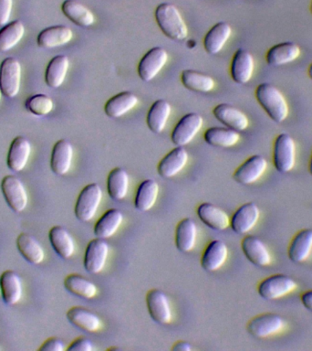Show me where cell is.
<instances>
[{
  "mask_svg": "<svg viewBox=\"0 0 312 351\" xmlns=\"http://www.w3.org/2000/svg\"><path fill=\"white\" fill-rule=\"evenodd\" d=\"M1 191L5 202L16 213H22L29 203V196L24 184L18 177L8 175L1 181Z\"/></svg>",
  "mask_w": 312,
  "mask_h": 351,
  "instance_id": "8",
  "label": "cell"
},
{
  "mask_svg": "<svg viewBox=\"0 0 312 351\" xmlns=\"http://www.w3.org/2000/svg\"><path fill=\"white\" fill-rule=\"evenodd\" d=\"M12 10L13 0H0V27L8 23Z\"/></svg>",
  "mask_w": 312,
  "mask_h": 351,
  "instance_id": "44",
  "label": "cell"
},
{
  "mask_svg": "<svg viewBox=\"0 0 312 351\" xmlns=\"http://www.w3.org/2000/svg\"><path fill=\"white\" fill-rule=\"evenodd\" d=\"M68 351H92V342L86 337H79L74 339L67 348Z\"/></svg>",
  "mask_w": 312,
  "mask_h": 351,
  "instance_id": "45",
  "label": "cell"
},
{
  "mask_svg": "<svg viewBox=\"0 0 312 351\" xmlns=\"http://www.w3.org/2000/svg\"><path fill=\"white\" fill-rule=\"evenodd\" d=\"M312 252V229L300 230L294 235L287 248V256L294 263L306 262Z\"/></svg>",
  "mask_w": 312,
  "mask_h": 351,
  "instance_id": "22",
  "label": "cell"
},
{
  "mask_svg": "<svg viewBox=\"0 0 312 351\" xmlns=\"http://www.w3.org/2000/svg\"><path fill=\"white\" fill-rule=\"evenodd\" d=\"M308 75L309 78L312 80V63L311 65H309V67L308 69Z\"/></svg>",
  "mask_w": 312,
  "mask_h": 351,
  "instance_id": "50",
  "label": "cell"
},
{
  "mask_svg": "<svg viewBox=\"0 0 312 351\" xmlns=\"http://www.w3.org/2000/svg\"><path fill=\"white\" fill-rule=\"evenodd\" d=\"M188 161L187 150L183 147H177L167 153L159 162L157 172L160 177L171 178L183 169Z\"/></svg>",
  "mask_w": 312,
  "mask_h": 351,
  "instance_id": "18",
  "label": "cell"
},
{
  "mask_svg": "<svg viewBox=\"0 0 312 351\" xmlns=\"http://www.w3.org/2000/svg\"><path fill=\"white\" fill-rule=\"evenodd\" d=\"M73 32L65 25L46 27L38 35L37 43L40 48L52 49L66 45L73 40Z\"/></svg>",
  "mask_w": 312,
  "mask_h": 351,
  "instance_id": "23",
  "label": "cell"
},
{
  "mask_svg": "<svg viewBox=\"0 0 312 351\" xmlns=\"http://www.w3.org/2000/svg\"><path fill=\"white\" fill-rule=\"evenodd\" d=\"M146 306L150 317L155 322L167 325L172 321V309L168 298L160 289H151L146 293Z\"/></svg>",
  "mask_w": 312,
  "mask_h": 351,
  "instance_id": "11",
  "label": "cell"
},
{
  "mask_svg": "<svg viewBox=\"0 0 312 351\" xmlns=\"http://www.w3.org/2000/svg\"><path fill=\"white\" fill-rule=\"evenodd\" d=\"M300 55V48L291 41L276 44L268 49L265 60L270 66H282L294 62Z\"/></svg>",
  "mask_w": 312,
  "mask_h": 351,
  "instance_id": "25",
  "label": "cell"
},
{
  "mask_svg": "<svg viewBox=\"0 0 312 351\" xmlns=\"http://www.w3.org/2000/svg\"><path fill=\"white\" fill-rule=\"evenodd\" d=\"M231 33V26L226 22L221 21L213 25L204 38L205 51L211 55L218 54L226 45Z\"/></svg>",
  "mask_w": 312,
  "mask_h": 351,
  "instance_id": "30",
  "label": "cell"
},
{
  "mask_svg": "<svg viewBox=\"0 0 312 351\" xmlns=\"http://www.w3.org/2000/svg\"><path fill=\"white\" fill-rule=\"evenodd\" d=\"M197 226L194 219H181L175 228L174 243L178 251L186 254L191 252L196 245Z\"/></svg>",
  "mask_w": 312,
  "mask_h": 351,
  "instance_id": "29",
  "label": "cell"
},
{
  "mask_svg": "<svg viewBox=\"0 0 312 351\" xmlns=\"http://www.w3.org/2000/svg\"><path fill=\"white\" fill-rule=\"evenodd\" d=\"M300 302L306 309L312 312V289L301 293Z\"/></svg>",
  "mask_w": 312,
  "mask_h": 351,
  "instance_id": "47",
  "label": "cell"
},
{
  "mask_svg": "<svg viewBox=\"0 0 312 351\" xmlns=\"http://www.w3.org/2000/svg\"><path fill=\"white\" fill-rule=\"evenodd\" d=\"M73 159V147L70 141L60 139L52 148L51 169L54 174L64 176L70 171Z\"/></svg>",
  "mask_w": 312,
  "mask_h": 351,
  "instance_id": "21",
  "label": "cell"
},
{
  "mask_svg": "<svg viewBox=\"0 0 312 351\" xmlns=\"http://www.w3.org/2000/svg\"><path fill=\"white\" fill-rule=\"evenodd\" d=\"M122 221V211L118 208H109L96 221L93 232L97 238L105 240V239L111 238L117 232Z\"/></svg>",
  "mask_w": 312,
  "mask_h": 351,
  "instance_id": "35",
  "label": "cell"
},
{
  "mask_svg": "<svg viewBox=\"0 0 312 351\" xmlns=\"http://www.w3.org/2000/svg\"><path fill=\"white\" fill-rule=\"evenodd\" d=\"M168 60V53L161 47L149 49L142 58L137 67V73L142 81L150 82L155 79Z\"/></svg>",
  "mask_w": 312,
  "mask_h": 351,
  "instance_id": "10",
  "label": "cell"
},
{
  "mask_svg": "<svg viewBox=\"0 0 312 351\" xmlns=\"http://www.w3.org/2000/svg\"><path fill=\"white\" fill-rule=\"evenodd\" d=\"M204 139L211 147L227 148L237 145L240 136L238 132L229 128L215 126L205 131Z\"/></svg>",
  "mask_w": 312,
  "mask_h": 351,
  "instance_id": "38",
  "label": "cell"
},
{
  "mask_svg": "<svg viewBox=\"0 0 312 351\" xmlns=\"http://www.w3.org/2000/svg\"><path fill=\"white\" fill-rule=\"evenodd\" d=\"M25 106L27 111L37 117H44L53 110L54 103L49 96L46 95H35L27 98Z\"/></svg>",
  "mask_w": 312,
  "mask_h": 351,
  "instance_id": "43",
  "label": "cell"
},
{
  "mask_svg": "<svg viewBox=\"0 0 312 351\" xmlns=\"http://www.w3.org/2000/svg\"><path fill=\"white\" fill-rule=\"evenodd\" d=\"M285 328V320L275 313H264L248 321L246 330L256 339H268L278 334Z\"/></svg>",
  "mask_w": 312,
  "mask_h": 351,
  "instance_id": "6",
  "label": "cell"
},
{
  "mask_svg": "<svg viewBox=\"0 0 312 351\" xmlns=\"http://www.w3.org/2000/svg\"><path fill=\"white\" fill-rule=\"evenodd\" d=\"M255 70L254 58L250 52L238 49L232 58L230 74L233 81L238 84H245L250 81Z\"/></svg>",
  "mask_w": 312,
  "mask_h": 351,
  "instance_id": "15",
  "label": "cell"
},
{
  "mask_svg": "<svg viewBox=\"0 0 312 351\" xmlns=\"http://www.w3.org/2000/svg\"><path fill=\"white\" fill-rule=\"evenodd\" d=\"M109 249L108 243L104 239L96 238L90 241L85 250V270L92 274H100L106 265Z\"/></svg>",
  "mask_w": 312,
  "mask_h": 351,
  "instance_id": "13",
  "label": "cell"
},
{
  "mask_svg": "<svg viewBox=\"0 0 312 351\" xmlns=\"http://www.w3.org/2000/svg\"><path fill=\"white\" fill-rule=\"evenodd\" d=\"M309 173H311V175L312 176V154H311V159H309Z\"/></svg>",
  "mask_w": 312,
  "mask_h": 351,
  "instance_id": "49",
  "label": "cell"
},
{
  "mask_svg": "<svg viewBox=\"0 0 312 351\" xmlns=\"http://www.w3.org/2000/svg\"><path fill=\"white\" fill-rule=\"evenodd\" d=\"M181 82L186 89L196 93L210 92L216 85L212 77L194 70H183L181 73Z\"/></svg>",
  "mask_w": 312,
  "mask_h": 351,
  "instance_id": "41",
  "label": "cell"
},
{
  "mask_svg": "<svg viewBox=\"0 0 312 351\" xmlns=\"http://www.w3.org/2000/svg\"><path fill=\"white\" fill-rule=\"evenodd\" d=\"M21 84V65L16 58H5L0 65V90L8 98L18 95Z\"/></svg>",
  "mask_w": 312,
  "mask_h": 351,
  "instance_id": "7",
  "label": "cell"
},
{
  "mask_svg": "<svg viewBox=\"0 0 312 351\" xmlns=\"http://www.w3.org/2000/svg\"><path fill=\"white\" fill-rule=\"evenodd\" d=\"M0 293L8 306L18 304L22 298V282L18 274L12 270L3 271L0 276Z\"/></svg>",
  "mask_w": 312,
  "mask_h": 351,
  "instance_id": "27",
  "label": "cell"
},
{
  "mask_svg": "<svg viewBox=\"0 0 312 351\" xmlns=\"http://www.w3.org/2000/svg\"><path fill=\"white\" fill-rule=\"evenodd\" d=\"M129 176L122 167H115L107 178V192L112 199L120 202L125 199L128 193Z\"/></svg>",
  "mask_w": 312,
  "mask_h": 351,
  "instance_id": "39",
  "label": "cell"
},
{
  "mask_svg": "<svg viewBox=\"0 0 312 351\" xmlns=\"http://www.w3.org/2000/svg\"><path fill=\"white\" fill-rule=\"evenodd\" d=\"M103 199V189L96 183H90L85 186L79 192L76 200L74 213L79 221H92Z\"/></svg>",
  "mask_w": 312,
  "mask_h": 351,
  "instance_id": "3",
  "label": "cell"
},
{
  "mask_svg": "<svg viewBox=\"0 0 312 351\" xmlns=\"http://www.w3.org/2000/svg\"><path fill=\"white\" fill-rule=\"evenodd\" d=\"M64 350V342L57 337H49L38 348V351H63Z\"/></svg>",
  "mask_w": 312,
  "mask_h": 351,
  "instance_id": "46",
  "label": "cell"
},
{
  "mask_svg": "<svg viewBox=\"0 0 312 351\" xmlns=\"http://www.w3.org/2000/svg\"><path fill=\"white\" fill-rule=\"evenodd\" d=\"M159 194V185L155 180L149 178L140 184L134 197V207L141 213H146L155 205Z\"/></svg>",
  "mask_w": 312,
  "mask_h": 351,
  "instance_id": "36",
  "label": "cell"
},
{
  "mask_svg": "<svg viewBox=\"0 0 312 351\" xmlns=\"http://www.w3.org/2000/svg\"><path fill=\"white\" fill-rule=\"evenodd\" d=\"M203 118L196 112H189L183 115L177 123L171 134V140L177 147H185L194 138L201 130Z\"/></svg>",
  "mask_w": 312,
  "mask_h": 351,
  "instance_id": "9",
  "label": "cell"
},
{
  "mask_svg": "<svg viewBox=\"0 0 312 351\" xmlns=\"http://www.w3.org/2000/svg\"><path fill=\"white\" fill-rule=\"evenodd\" d=\"M25 34V27L21 21L10 22L0 29V52H7L18 45Z\"/></svg>",
  "mask_w": 312,
  "mask_h": 351,
  "instance_id": "42",
  "label": "cell"
},
{
  "mask_svg": "<svg viewBox=\"0 0 312 351\" xmlns=\"http://www.w3.org/2000/svg\"><path fill=\"white\" fill-rule=\"evenodd\" d=\"M31 154V145L26 137L18 136L11 142L8 149L7 165L14 172H21L26 167Z\"/></svg>",
  "mask_w": 312,
  "mask_h": 351,
  "instance_id": "20",
  "label": "cell"
},
{
  "mask_svg": "<svg viewBox=\"0 0 312 351\" xmlns=\"http://www.w3.org/2000/svg\"><path fill=\"white\" fill-rule=\"evenodd\" d=\"M49 239L52 248L62 259H70L75 252V241L64 227H52L49 232Z\"/></svg>",
  "mask_w": 312,
  "mask_h": 351,
  "instance_id": "26",
  "label": "cell"
},
{
  "mask_svg": "<svg viewBox=\"0 0 312 351\" xmlns=\"http://www.w3.org/2000/svg\"><path fill=\"white\" fill-rule=\"evenodd\" d=\"M64 287L68 293L83 299H92L98 293L95 284L78 274H70L66 276Z\"/></svg>",
  "mask_w": 312,
  "mask_h": 351,
  "instance_id": "40",
  "label": "cell"
},
{
  "mask_svg": "<svg viewBox=\"0 0 312 351\" xmlns=\"http://www.w3.org/2000/svg\"><path fill=\"white\" fill-rule=\"evenodd\" d=\"M108 350H120V348H108Z\"/></svg>",
  "mask_w": 312,
  "mask_h": 351,
  "instance_id": "51",
  "label": "cell"
},
{
  "mask_svg": "<svg viewBox=\"0 0 312 351\" xmlns=\"http://www.w3.org/2000/svg\"><path fill=\"white\" fill-rule=\"evenodd\" d=\"M241 248L246 259L252 265L265 267L271 263V254L268 247L259 237L248 235L241 241Z\"/></svg>",
  "mask_w": 312,
  "mask_h": 351,
  "instance_id": "16",
  "label": "cell"
},
{
  "mask_svg": "<svg viewBox=\"0 0 312 351\" xmlns=\"http://www.w3.org/2000/svg\"><path fill=\"white\" fill-rule=\"evenodd\" d=\"M229 256L226 244L220 240H213L205 247L201 258V266L205 271H215L220 269Z\"/></svg>",
  "mask_w": 312,
  "mask_h": 351,
  "instance_id": "24",
  "label": "cell"
},
{
  "mask_svg": "<svg viewBox=\"0 0 312 351\" xmlns=\"http://www.w3.org/2000/svg\"><path fill=\"white\" fill-rule=\"evenodd\" d=\"M16 248L24 259L31 265H40L45 258L43 247L37 239L29 233L22 232L18 236Z\"/></svg>",
  "mask_w": 312,
  "mask_h": 351,
  "instance_id": "32",
  "label": "cell"
},
{
  "mask_svg": "<svg viewBox=\"0 0 312 351\" xmlns=\"http://www.w3.org/2000/svg\"><path fill=\"white\" fill-rule=\"evenodd\" d=\"M155 16L156 23L167 38L181 41L187 37V26L179 10L174 5L161 3L156 8Z\"/></svg>",
  "mask_w": 312,
  "mask_h": 351,
  "instance_id": "2",
  "label": "cell"
},
{
  "mask_svg": "<svg viewBox=\"0 0 312 351\" xmlns=\"http://www.w3.org/2000/svg\"><path fill=\"white\" fill-rule=\"evenodd\" d=\"M260 218L259 206L255 202L241 205L230 219V227L237 234H246L254 229Z\"/></svg>",
  "mask_w": 312,
  "mask_h": 351,
  "instance_id": "14",
  "label": "cell"
},
{
  "mask_svg": "<svg viewBox=\"0 0 312 351\" xmlns=\"http://www.w3.org/2000/svg\"><path fill=\"white\" fill-rule=\"evenodd\" d=\"M68 322L81 330L93 333L101 326L100 317L83 306H73L66 314Z\"/></svg>",
  "mask_w": 312,
  "mask_h": 351,
  "instance_id": "28",
  "label": "cell"
},
{
  "mask_svg": "<svg viewBox=\"0 0 312 351\" xmlns=\"http://www.w3.org/2000/svg\"><path fill=\"white\" fill-rule=\"evenodd\" d=\"M70 66V60L66 55H57L52 58L47 66L45 82L49 87L59 88L65 81Z\"/></svg>",
  "mask_w": 312,
  "mask_h": 351,
  "instance_id": "37",
  "label": "cell"
},
{
  "mask_svg": "<svg viewBox=\"0 0 312 351\" xmlns=\"http://www.w3.org/2000/svg\"><path fill=\"white\" fill-rule=\"evenodd\" d=\"M296 163V144L287 133L279 134L273 145V164L279 173L291 171Z\"/></svg>",
  "mask_w": 312,
  "mask_h": 351,
  "instance_id": "5",
  "label": "cell"
},
{
  "mask_svg": "<svg viewBox=\"0 0 312 351\" xmlns=\"http://www.w3.org/2000/svg\"><path fill=\"white\" fill-rule=\"evenodd\" d=\"M200 221L211 230L222 232L230 226V219L226 211L213 203L204 202L196 210Z\"/></svg>",
  "mask_w": 312,
  "mask_h": 351,
  "instance_id": "19",
  "label": "cell"
},
{
  "mask_svg": "<svg viewBox=\"0 0 312 351\" xmlns=\"http://www.w3.org/2000/svg\"><path fill=\"white\" fill-rule=\"evenodd\" d=\"M2 95H3V93L1 92V90H0V101H1Z\"/></svg>",
  "mask_w": 312,
  "mask_h": 351,
  "instance_id": "52",
  "label": "cell"
},
{
  "mask_svg": "<svg viewBox=\"0 0 312 351\" xmlns=\"http://www.w3.org/2000/svg\"><path fill=\"white\" fill-rule=\"evenodd\" d=\"M311 12L312 14V0H311Z\"/></svg>",
  "mask_w": 312,
  "mask_h": 351,
  "instance_id": "53",
  "label": "cell"
},
{
  "mask_svg": "<svg viewBox=\"0 0 312 351\" xmlns=\"http://www.w3.org/2000/svg\"><path fill=\"white\" fill-rule=\"evenodd\" d=\"M267 169V159L260 155H254L244 161L235 170L233 178L241 185H251L264 175Z\"/></svg>",
  "mask_w": 312,
  "mask_h": 351,
  "instance_id": "12",
  "label": "cell"
},
{
  "mask_svg": "<svg viewBox=\"0 0 312 351\" xmlns=\"http://www.w3.org/2000/svg\"><path fill=\"white\" fill-rule=\"evenodd\" d=\"M255 97L274 122L281 123L287 119L289 106L286 98L275 85L270 82H262L257 85Z\"/></svg>",
  "mask_w": 312,
  "mask_h": 351,
  "instance_id": "1",
  "label": "cell"
},
{
  "mask_svg": "<svg viewBox=\"0 0 312 351\" xmlns=\"http://www.w3.org/2000/svg\"><path fill=\"white\" fill-rule=\"evenodd\" d=\"M171 104L164 99L156 100L151 106L146 117L147 126L151 132L153 134H160L164 131L171 114Z\"/></svg>",
  "mask_w": 312,
  "mask_h": 351,
  "instance_id": "34",
  "label": "cell"
},
{
  "mask_svg": "<svg viewBox=\"0 0 312 351\" xmlns=\"http://www.w3.org/2000/svg\"><path fill=\"white\" fill-rule=\"evenodd\" d=\"M172 351H191L192 347L188 342L183 341V340H179V341L175 342L171 348Z\"/></svg>",
  "mask_w": 312,
  "mask_h": 351,
  "instance_id": "48",
  "label": "cell"
},
{
  "mask_svg": "<svg viewBox=\"0 0 312 351\" xmlns=\"http://www.w3.org/2000/svg\"><path fill=\"white\" fill-rule=\"evenodd\" d=\"M62 11L66 18L77 26L87 27L94 23L95 18L92 11L78 0H64Z\"/></svg>",
  "mask_w": 312,
  "mask_h": 351,
  "instance_id": "33",
  "label": "cell"
},
{
  "mask_svg": "<svg viewBox=\"0 0 312 351\" xmlns=\"http://www.w3.org/2000/svg\"><path fill=\"white\" fill-rule=\"evenodd\" d=\"M297 287V282L292 277L276 274L262 280L257 285V293L265 300L272 301L289 295Z\"/></svg>",
  "mask_w": 312,
  "mask_h": 351,
  "instance_id": "4",
  "label": "cell"
},
{
  "mask_svg": "<svg viewBox=\"0 0 312 351\" xmlns=\"http://www.w3.org/2000/svg\"><path fill=\"white\" fill-rule=\"evenodd\" d=\"M138 101L133 93L127 90L119 93L106 101L104 112L109 118H119L133 110Z\"/></svg>",
  "mask_w": 312,
  "mask_h": 351,
  "instance_id": "31",
  "label": "cell"
},
{
  "mask_svg": "<svg viewBox=\"0 0 312 351\" xmlns=\"http://www.w3.org/2000/svg\"><path fill=\"white\" fill-rule=\"evenodd\" d=\"M216 119L226 126L237 132L246 130L248 126V118L237 107L229 104H218L213 109Z\"/></svg>",
  "mask_w": 312,
  "mask_h": 351,
  "instance_id": "17",
  "label": "cell"
}]
</instances>
